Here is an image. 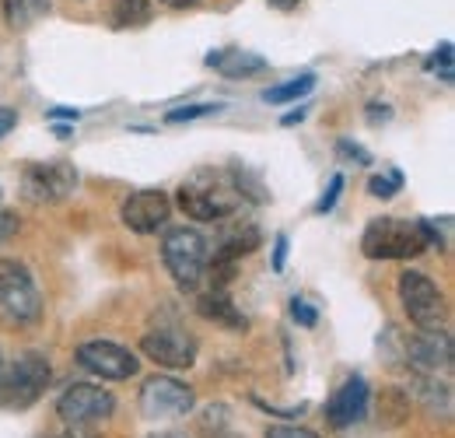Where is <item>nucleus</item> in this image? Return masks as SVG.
Here are the masks:
<instances>
[{
  "instance_id": "obj_33",
  "label": "nucleus",
  "mask_w": 455,
  "mask_h": 438,
  "mask_svg": "<svg viewBox=\"0 0 455 438\" xmlns=\"http://www.w3.org/2000/svg\"><path fill=\"white\" fill-rule=\"evenodd\" d=\"M284 267H287V235L277 231V239H274V274H284Z\"/></svg>"
},
{
  "instance_id": "obj_13",
  "label": "nucleus",
  "mask_w": 455,
  "mask_h": 438,
  "mask_svg": "<svg viewBox=\"0 0 455 438\" xmlns=\"http://www.w3.org/2000/svg\"><path fill=\"white\" fill-rule=\"evenodd\" d=\"M169 218H172V200L169 193H162V190H137L119 207V221L130 231H137V235L158 231Z\"/></svg>"
},
{
  "instance_id": "obj_28",
  "label": "nucleus",
  "mask_w": 455,
  "mask_h": 438,
  "mask_svg": "<svg viewBox=\"0 0 455 438\" xmlns=\"http://www.w3.org/2000/svg\"><path fill=\"white\" fill-rule=\"evenodd\" d=\"M291 316H294V323L305 329H315V323H319V309L305 298V295H294L291 298Z\"/></svg>"
},
{
  "instance_id": "obj_7",
  "label": "nucleus",
  "mask_w": 455,
  "mask_h": 438,
  "mask_svg": "<svg viewBox=\"0 0 455 438\" xmlns=\"http://www.w3.org/2000/svg\"><path fill=\"white\" fill-rule=\"evenodd\" d=\"M74 186H77V168L67 162H32L21 168V197L36 207L67 200Z\"/></svg>"
},
{
  "instance_id": "obj_41",
  "label": "nucleus",
  "mask_w": 455,
  "mask_h": 438,
  "mask_svg": "<svg viewBox=\"0 0 455 438\" xmlns=\"http://www.w3.org/2000/svg\"><path fill=\"white\" fill-rule=\"evenodd\" d=\"M50 119H77V110H50Z\"/></svg>"
},
{
  "instance_id": "obj_22",
  "label": "nucleus",
  "mask_w": 455,
  "mask_h": 438,
  "mask_svg": "<svg viewBox=\"0 0 455 438\" xmlns=\"http://www.w3.org/2000/svg\"><path fill=\"white\" fill-rule=\"evenodd\" d=\"M116 28H144L151 21V0H109Z\"/></svg>"
},
{
  "instance_id": "obj_17",
  "label": "nucleus",
  "mask_w": 455,
  "mask_h": 438,
  "mask_svg": "<svg viewBox=\"0 0 455 438\" xmlns=\"http://www.w3.org/2000/svg\"><path fill=\"white\" fill-rule=\"evenodd\" d=\"M196 312H200L204 320L218 323V327L231 329V333H245V329H249L245 312L235 309V302H231L228 291H207V295H200V298H196Z\"/></svg>"
},
{
  "instance_id": "obj_8",
  "label": "nucleus",
  "mask_w": 455,
  "mask_h": 438,
  "mask_svg": "<svg viewBox=\"0 0 455 438\" xmlns=\"http://www.w3.org/2000/svg\"><path fill=\"white\" fill-rule=\"evenodd\" d=\"M403 361L413 376H449L452 372V337L449 329H417L403 340Z\"/></svg>"
},
{
  "instance_id": "obj_10",
  "label": "nucleus",
  "mask_w": 455,
  "mask_h": 438,
  "mask_svg": "<svg viewBox=\"0 0 455 438\" xmlns=\"http://www.w3.org/2000/svg\"><path fill=\"white\" fill-rule=\"evenodd\" d=\"M196 407V393L193 385L172 376H151L140 385V410L151 421H172V418H186Z\"/></svg>"
},
{
  "instance_id": "obj_34",
  "label": "nucleus",
  "mask_w": 455,
  "mask_h": 438,
  "mask_svg": "<svg viewBox=\"0 0 455 438\" xmlns=\"http://www.w3.org/2000/svg\"><path fill=\"white\" fill-rule=\"evenodd\" d=\"M364 116H368V123H389V119H393V110H389V106H379V102H368Z\"/></svg>"
},
{
  "instance_id": "obj_16",
  "label": "nucleus",
  "mask_w": 455,
  "mask_h": 438,
  "mask_svg": "<svg viewBox=\"0 0 455 438\" xmlns=\"http://www.w3.org/2000/svg\"><path fill=\"white\" fill-rule=\"evenodd\" d=\"M204 63L211 70H218L228 81H245V77H256V74H267V60L259 53H249V50H238V46H225V50H214V53L204 56Z\"/></svg>"
},
{
  "instance_id": "obj_43",
  "label": "nucleus",
  "mask_w": 455,
  "mask_h": 438,
  "mask_svg": "<svg viewBox=\"0 0 455 438\" xmlns=\"http://www.w3.org/2000/svg\"><path fill=\"white\" fill-rule=\"evenodd\" d=\"M4 369H7V365H4V354H0V376H4Z\"/></svg>"
},
{
  "instance_id": "obj_20",
  "label": "nucleus",
  "mask_w": 455,
  "mask_h": 438,
  "mask_svg": "<svg viewBox=\"0 0 455 438\" xmlns=\"http://www.w3.org/2000/svg\"><path fill=\"white\" fill-rule=\"evenodd\" d=\"M406 421H410V396L396 385L382 389L379 393V425L382 428H399Z\"/></svg>"
},
{
  "instance_id": "obj_14",
  "label": "nucleus",
  "mask_w": 455,
  "mask_h": 438,
  "mask_svg": "<svg viewBox=\"0 0 455 438\" xmlns=\"http://www.w3.org/2000/svg\"><path fill=\"white\" fill-rule=\"evenodd\" d=\"M368 400H371L368 383H364L361 376H350V379L330 396V403H326V421H330L333 428H350V425H357V421L368 414Z\"/></svg>"
},
{
  "instance_id": "obj_24",
  "label": "nucleus",
  "mask_w": 455,
  "mask_h": 438,
  "mask_svg": "<svg viewBox=\"0 0 455 438\" xmlns=\"http://www.w3.org/2000/svg\"><path fill=\"white\" fill-rule=\"evenodd\" d=\"M0 7H4V21L11 28H28V21L39 11H50V0H0Z\"/></svg>"
},
{
  "instance_id": "obj_36",
  "label": "nucleus",
  "mask_w": 455,
  "mask_h": 438,
  "mask_svg": "<svg viewBox=\"0 0 455 438\" xmlns=\"http://www.w3.org/2000/svg\"><path fill=\"white\" fill-rule=\"evenodd\" d=\"M60 438H99V435H95V428H77V425H67Z\"/></svg>"
},
{
  "instance_id": "obj_3",
  "label": "nucleus",
  "mask_w": 455,
  "mask_h": 438,
  "mask_svg": "<svg viewBox=\"0 0 455 438\" xmlns=\"http://www.w3.org/2000/svg\"><path fill=\"white\" fill-rule=\"evenodd\" d=\"M0 320L7 327H36L43 320V295L36 277L18 260H0Z\"/></svg>"
},
{
  "instance_id": "obj_2",
  "label": "nucleus",
  "mask_w": 455,
  "mask_h": 438,
  "mask_svg": "<svg viewBox=\"0 0 455 438\" xmlns=\"http://www.w3.org/2000/svg\"><path fill=\"white\" fill-rule=\"evenodd\" d=\"M207 256L211 246L196 228H172L162 239V260L179 291H196L207 277Z\"/></svg>"
},
{
  "instance_id": "obj_1",
  "label": "nucleus",
  "mask_w": 455,
  "mask_h": 438,
  "mask_svg": "<svg viewBox=\"0 0 455 438\" xmlns=\"http://www.w3.org/2000/svg\"><path fill=\"white\" fill-rule=\"evenodd\" d=\"M175 204L186 218L207 224V221L231 218L245 200L238 197L235 179H231L228 168H196L189 179H182V186L175 193Z\"/></svg>"
},
{
  "instance_id": "obj_15",
  "label": "nucleus",
  "mask_w": 455,
  "mask_h": 438,
  "mask_svg": "<svg viewBox=\"0 0 455 438\" xmlns=\"http://www.w3.org/2000/svg\"><path fill=\"white\" fill-rule=\"evenodd\" d=\"M259 242H263V231H259L256 224H249V221H235V224H228L225 231L218 235V242H214V256H207V264H238L242 256L256 253Z\"/></svg>"
},
{
  "instance_id": "obj_19",
  "label": "nucleus",
  "mask_w": 455,
  "mask_h": 438,
  "mask_svg": "<svg viewBox=\"0 0 455 438\" xmlns=\"http://www.w3.org/2000/svg\"><path fill=\"white\" fill-rule=\"evenodd\" d=\"M200 438H245V435L235 428V418H231V407L228 403H211L200 414Z\"/></svg>"
},
{
  "instance_id": "obj_26",
  "label": "nucleus",
  "mask_w": 455,
  "mask_h": 438,
  "mask_svg": "<svg viewBox=\"0 0 455 438\" xmlns=\"http://www.w3.org/2000/svg\"><path fill=\"white\" fill-rule=\"evenodd\" d=\"M221 102H196V106H179V110L165 112V123H193V119H204L211 112H221Z\"/></svg>"
},
{
  "instance_id": "obj_18",
  "label": "nucleus",
  "mask_w": 455,
  "mask_h": 438,
  "mask_svg": "<svg viewBox=\"0 0 455 438\" xmlns=\"http://www.w3.org/2000/svg\"><path fill=\"white\" fill-rule=\"evenodd\" d=\"M413 393H417V400H420L424 410L442 414V418H452V383H449V379H438V376H413Z\"/></svg>"
},
{
  "instance_id": "obj_6",
  "label": "nucleus",
  "mask_w": 455,
  "mask_h": 438,
  "mask_svg": "<svg viewBox=\"0 0 455 438\" xmlns=\"http://www.w3.org/2000/svg\"><path fill=\"white\" fill-rule=\"evenodd\" d=\"M403 312L410 316V323L417 329H445L449 323V298L445 291L424 277L420 271H403L396 280Z\"/></svg>"
},
{
  "instance_id": "obj_32",
  "label": "nucleus",
  "mask_w": 455,
  "mask_h": 438,
  "mask_svg": "<svg viewBox=\"0 0 455 438\" xmlns=\"http://www.w3.org/2000/svg\"><path fill=\"white\" fill-rule=\"evenodd\" d=\"M263 438H319V435L312 428H298V425H274V428H267Z\"/></svg>"
},
{
  "instance_id": "obj_40",
  "label": "nucleus",
  "mask_w": 455,
  "mask_h": 438,
  "mask_svg": "<svg viewBox=\"0 0 455 438\" xmlns=\"http://www.w3.org/2000/svg\"><path fill=\"white\" fill-rule=\"evenodd\" d=\"M267 4H270V7H277V11H294L301 0H267Z\"/></svg>"
},
{
  "instance_id": "obj_35",
  "label": "nucleus",
  "mask_w": 455,
  "mask_h": 438,
  "mask_svg": "<svg viewBox=\"0 0 455 438\" xmlns=\"http://www.w3.org/2000/svg\"><path fill=\"white\" fill-rule=\"evenodd\" d=\"M14 126H18V112L7 110V106H0V141H4V137H7Z\"/></svg>"
},
{
  "instance_id": "obj_42",
  "label": "nucleus",
  "mask_w": 455,
  "mask_h": 438,
  "mask_svg": "<svg viewBox=\"0 0 455 438\" xmlns=\"http://www.w3.org/2000/svg\"><path fill=\"white\" fill-rule=\"evenodd\" d=\"M151 438H189L186 432H155Z\"/></svg>"
},
{
  "instance_id": "obj_27",
  "label": "nucleus",
  "mask_w": 455,
  "mask_h": 438,
  "mask_svg": "<svg viewBox=\"0 0 455 438\" xmlns=\"http://www.w3.org/2000/svg\"><path fill=\"white\" fill-rule=\"evenodd\" d=\"M424 70H438L442 81H452L455 67H452V43H442L435 53L424 60Z\"/></svg>"
},
{
  "instance_id": "obj_31",
  "label": "nucleus",
  "mask_w": 455,
  "mask_h": 438,
  "mask_svg": "<svg viewBox=\"0 0 455 438\" xmlns=\"http://www.w3.org/2000/svg\"><path fill=\"white\" fill-rule=\"evenodd\" d=\"M18 228H21V218H18L14 211L0 207V246H4V242H11V239L18 235Z\"/></svg>"
},
{
  "instance_id": "obj_9",
  "label": "nucleus",
  "mask_w": 455,
  "mask_h": 438,
  "mask_svg": "<svg viewBox=\"0 0 455 438\" xmlns=\"http://www.w3.org/2000/svg\"><path fill=\"white\" fill-rule=\"evenodd\" d=\"M57 414L63 425H77V428H95L102 421H109L116 414V396L102 385L81 383L70 385L57 400Z\"/></svg>"
},
{
  "instance_id": "obj_23",
  "label": "nucleus",
  "mask_w": 455,
  "mask_h": 438,
  "mask_svg": "<svg viewBox=\"0 0 455 438\" xmlns=\"http://www.w3.org/2000/svg\"><path fill=\"white\" fill-rule=\"evenodd\" d=\"M228 172H231L235 190H238L242 200H249V204H267V200H270V193L263 190V182H259L256 172H249L245 165H228Z\"/></svg>"
},
{
  "instance_id": "obj_29",
  "label": "nucleus",
  "mask_w": 455,
  "mask_h": 438,
  "mask_svg": "<svg viewBox=\"0 0 455 438\" xmlns=\"http://www.w3.org/2000/svg\"><path fill=\"white\" fill-rule=\"evenodd\" d=\"M337 155H340L343 162L371 165V151H368L364 144H357V141H350V137H340V141H337Z\"/></svg>"
},
{
  "instance_id": "obj_21",
  "label": "nucleus",
  "mask_w": 455,
  "mask_h": 438,
  "mask_svg": "<svg viewBox=\"0 0 455 438\" xmlns=\"http://www.w3.org/2000/svg\"><path fill=\"white\" fill-rule=\"evenodd\" d=\"M315 74L312 70H305V74H298V77H291L284 85H274V88H267L263 92V102L267 106H287V102H298V99H305L312 88H315Z\"/></svg>"
},
{
  "instance_id": "obj_11",
  "label": "nucleus",
  "mask_w": 455,
  "mask_h": 438,
  "mask_svg": "<svg viewBox=\"0 0 455 438\" xmlns=\"http://www.w3.org/2000/svg\"><path fill=\"white\" fill-rule=\"evenodd\" d=\"M74 358L84 372H92L99 379H109V383H123V379L137 376V369H140V358L130 347L116 344V340H84L74 351Z\"/></svg>"
},
{
  "instance_id": "obj_39",
  "label": "nucleus",
  "mask_w": 455,
  "mask_h": 438,
  "mask_svg": "<svg viewBox=\"0 0 455 438\" xmlns=\"http://www.w3.org/2000/svg\"><path fill=\"white\" fill-rule=\"evenodd\" d=\"M305 119V110H294V112H287L284 119H281V126H294V123H301Z\"/></svg>"
},
{
  "instance_id": "obj_38",
  "label": "nucleus",
  "mask_w": 455,
  "mask_h": 438,
  "mask_svg": "<svg viewBox=\"0 0 455 438\" xmlns=\"http://www.w3.org/2000/svg\"><path fill=\"white\" fill-rule=\"evenodd\" d=\"M53 134H57L60 141H70V137H74V126H70V123H57Z\"/></svg>"
},
{
  "instance_id": "obj_12",
  "label": "nucleus",
  "mask_w": 455,
  "mask_h": 438,
  "mask_svg": "<svg viewBox=\"0 0 455 438\" xmlns=\"http://www.w3.org/2000/svg\"><path fill=\"white\" fill-rule=\"evenodd\" d=\"M196 337L189 329H182L179 323H165V327H155L151 333L140 337V354L151 358L155 365L162 369H189L196 361Z\"/></svg>"
},
{
  "instance_id": "obj_5",
  "label": "nucleus",
  "mask_w": 455,
  "mask_h": 438,
  "mask_svg": "<svg viewBox=\"0 0 455 438\" xmlns=\"http://www.w3.org/2000/svg\"><path fill=\"white\" fill-rule=\"evenodd\" d=\"M427 249L417 221H399V218H375L364 235H361V253L368 260H413Z\"/></svg>"
},
{
  "instance_id": "obj_30",
  "label": "nucleus",
  "mask_w": 455,
  "mask_h": 438,
  "mask_svg": "<svg viewBox=\"0 0 455 438\" xmlns=\"http://www.w3.org/2000/svg\"><path fill=\"white\" fill-rule=\"evenodd\" d=\"M340 193H343V172H337V175L330 179V186L323 190V197H319V204H315V215H330V211L337 207Z\"/></svg>"
},
{
  "instance_id": "obj_4",
  "label": "nucleus",
  "mask_w": 455,
  "mask_h": 438,
  "mask_svg": "<svg viewBox=\"0 0 455 438\" xmlns=\"http://www.w3.org/2000/svg\"><path fill=\"white\" fill-rule=\"evenodd\" d=\"M53 365L39 351H25L11 369L0 376V410H28L50 389Z\"/></svg>"
},
{
  "instance_id": "obj_37",
  "label": "nucleus",
  "mask_w": 455,
  "mask_h": 438,
  "mask_svg": "<svg viewBox=\"0 0 455 438\" xmlns=\"http://www.w3.org/2000/svg\"><path fill=\"white\" fill-rule=\"evenodd\" d=\"M158 4H165L172 11H186V7H196L200 0H158Z\"/></svg>"
},
{
  "instance_id": "obj_25",
  "label": "nucleus",
  "mask_w": 455,
  "mask_h": 438,
  "mask_svg": "<svg viewBox=\"0 0 455 438\" xmlns=\"http://www.w3.org/2000/svg\"><path fill=\"white\" fill-rule=\"evenodd\" d=\"M399 186H403V172L393 168L389 175H371L368 179V193L375 197V200H393L399 193Z\"/></svg>"
}]
</instances>
